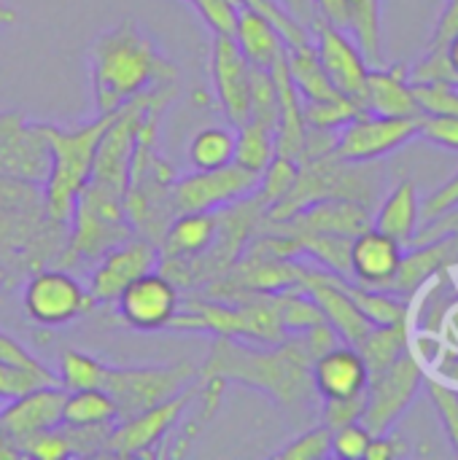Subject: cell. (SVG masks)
I'll use <instances>...</instances> for the list:
<instances>
[{
  "mask_svg": "<svg viewBox=\"0 0 458 460\" xmlns=\"http://www.w3.org/2000/svg\"><path fill=\"white\" fill-rule=\"evenodd\" d=\"M86 67L94 116L116 113L140 94L175 86L181 75V67L135 19L103 30L86 49Z\"/></svg>",
  "mask_w": 458,
  "mask_h": 460,
  "instance_id": "1",
  "label": "cell"
},
{
  "mask_svg": "<svg viewBox=\"0 0 458 460\" xmlns=\"http://www.w3.org/2000/svg\"><path fill=\"white\" fill-rule=\"evenodd\" d=\"M310 367L313 356L302 334H289L283 342L262 348H248L243 340L213 337L211 353L200 367V377L246 385L281 407H302L316 396Z\"/></svg>",
  "mask_w": 458,
  "mask_h": 460,
  "instance_id": "2",
  "label": "cell"
},
{
  "mask_svg": "<svg viewBox=\"0 0 458 460\" xmlns=\"http://www.w3.org/2000/svg\"><path fill=\"white\" fill-rule=\"evenodd\" d=\"M113 116L116 113L94 116L78 127L43 124L46 140H49V172H46L40 191H43L46 218L54 226L67 229L76 199L84 191V186L89 183L94 154H97V146L103 140V132L108 129Z\"/></svg>",
  "mask_w": 458,
  "mask_h": 460,
  "instance_id": "3",
  "label": "cell"
},
{
  "mask_svg": "<svg viewBox=\"0 0 458 460\" xmlns=\"http://www.w3.org/2000/svg\"><path fill=\"white\" fill-rule=\"evenodd\" d=\"M370 164L373 162H346L337 154L300 162L294 189L289 191V197L283 202H278L265 216V221L278 224L319 199H356V202L373 208L378 199L381 172L373 170Z\"/></svg>",
  "mask_w": 458,
  "mask_h": 460,
  "instance_id": "4",
  "label": "cell"
},
{
  "mask_svg": "<svg viewBox=\"0 0 458 460\" xmlns=\"http://www.w3.org/2000/svg\"><path fill=\"white\" fill-rule=\"evenodd\" d=\"M197 377H200V367H194L192 361L148 364V367L105 364L100 388L116 402L119 420H121L184 394L197 383Z\"/></svg>",
  "mask_w": 458,
  "mask_h": 460,
  "instance_id": "5",
  "label": "cell"
},
{
  "mask_svg": "<svg viewBox=\"0 0 458 460\" xmlns=\"http://www.w3.org/2000/svg\"><path fill=\"white\" fill-rule=\"evenodd\" d=\"M22 307L32 323L59 329L89 313L92 302L86 288L65 267H38L22 288Z\"/></svg>",
  "mask_w": 458,
  "mask_h": 460,
  "instance_id": "6",
  "label": "cell"
},
{
  "mask_svg": "<svg viewBox=\"0 0 458 460\" xmlns=\"http://www.w3.org/2000/svg\"><path fill=\"white\" fill-rule=\"evenodd\" d=\"M424 383H427L424 364L418 361L416 353L408 350L386 372H381L378 377L370 380L367 404H364V415H362L364 429L373 437L389 434L397 426V420L413 407Z\"/></svg>",
  "mask_w": 458,
  "mask_h": 460,
  "instance_id": "7",
  "label": "cell"
},
{
  "mask_svg": "<svg viewBox=\"0 0 458 460\" xmlns=\"http://www.w3.org/2000/svg\"><path fill=\"white\" fill-rule=\"evenodd\" d=\"M259 189V175L240 167L224 164L216 170H192L173 183V213H213L238 205Z\"/></svg>",
  "mask_w": 458,
  "mask_h": 460,
  "instance_id": "8",
  "label": "cell"
},
{
  "mask_svg": "<svg viewBox=\"0 0 458 460\" xmlns=\"http://www.w3.org/2000/svg\"><path fill=\"white\" fill-rule=\"evenodd\" d=\"M418 137V116L356 113L337 129L335 154L346 162H378Z\"/></svg>",
  "mask_w": 458,
  "mask_h": 460,
  "instance_id": "9",
  "label": "cell"
},
{
  "mask_svg": "<svg viewBox=\"0 0 458 460\" xmlns=\"http://www.w3.org/2000/svg\"><path fill=\"white\" fill-rule=\"evenodd\" d=\"M159 267V245L143 234H132L124 243L113 245L108 253H103L94 261V270L89 275V302L92 307L116 302V296L140 275Z\"/></svg>",
  "mask_w": 458,
  "mask_h": 460,
  "instance_id": "10",
  "label": "cell"
},
{
  "mask_svg": "<svg viewBox=\"0 0 458 460\" xmlns=\"http://www.w3.org/2000/svg\"><path fill=\"white\" fill-rule=\"evenodd\" d=\"M194 388H197V383L192 388H186L184 394H178V396H173L157 407H148L132 418L116 420L108 439H105L103 456H113V458L148 456L154 450V445H159L181 423V415L189 407Z\"/></svg>",
  "mask_w": 458,
  "mask_h": 460,
  "instance_id": "11",
  "label": "cell"
},
{
  "mask_svg": "<svg viewBox=\"0 0 458 460\" xmlns=\"http://www.w3.org/2000/svg\"><path fill=\"white\" fill-rule=\"evenodd\" d=\"M178 307H181V291L159 270L140 275L116 296L119 318L124 321V326L140 334L167 332Z\"/></svg>",
  "mask_w": 458,
  "mask_h": 460,
  "instance_id": "12",
  "label": "cell"
},
{
  "mask_svg": "<svg viewBox=\"0 0 458 460\" xmlns=\"http://www.w3.org/2000/svg\"><path fill=\"white\" fill-rule=\"evenodd\" d=\"M49 140L43 121H27L22 113H0V178L46 181Z\"/></svg>",
  "mask_w": 458,
  "mask_h": 460,
  "instance_id": "13",
  "label": "cell"
},
{
  "mask_svg": "<svg viewBox=\"0 0 458 460\" xmlns=\"http://www.w3.org/2000/svg\"><path fill=\"white\" fill-rule=\"evenodd\" d=\"M310 35H313L316 54H319L329 81L335 84V89L340 94L351 97L362 111L370 62L362 54L359 43L348 35V30H340V27H335V24H329L324 19H319V24L313 27Z\"/></svg>",
  "mask_w": 458,
  "mask_h": 460,
  "instance_id": "14",
  "label": "cell"
},
{
  "mask_svg": "<svg viewBox=\"0 0 458 460\" xmlns=\"http://www.w3.org/2000/svg\"><path fill=\"white\" fill-rule=\"evenodd\" d=\"M211 78L221 113L238 129L251 119V65L232 35H213Z\"/></svg>",
  "mask_w": 458,
  "mask_h": 460,
  "instance_id": "15",
  "label": "cell"
},
{
  "mask_svg": "<svg viewBox=\"0 0 458 460\" xmlns=\"http://www.w3.org/2000/svg\"><path fill=\"white\" fill-rule=\"evenodd\" d=\"M62 404H65V391L59 385H38L0 404V426L13 442V447L19 450L35 434H43L62 423Z\"/></svg>",
  "mask_w": 458,
  "mask_h": 460,
  "instance_id": "16",
  "label": "cell"
},
{
  "mask_svg": "<svg viewBox=\"0 0 458 460\" xmlns=\"http://www.w3.org/2000/svg\"><path fill=\"white\" fill-rule=\"evenodd\" d=\"M373 226V208L356 199H319L305 205L294 216L275 224L273 232L286 234H343L356 237Z\"/></svg>",
  "mask_w": 458,
  "mask_h": 460,
  "instance_id": "17",
  "label": "cell"
},
{
  "mask_svg": "<svg viewBox=\"0 0 458 460\" xmlns=\"http://www.w3.org/2000/svg\"><path fill=\"white\" fill-rule=\"evenodd\" d=\"M405 245L378 232L375 226L359 232L351 240V280L364 288L389 291L402 261Z\"/></svg>",
  "mask_w": 458,
  "mask_h": 460,
  "instance_id": "18",
  "label": "cell"
},
{
  "mask_svg": "<svg viewBox=\"0 0 458 460\" xmlns=\"http://www.w3.org/2000/svg\"><path fill=\"white\" fill-rule=\"evenodd\" d=\"M310 380L316 396L324 399H348L362 396L370 385V372L364 358L354 345H335L332 350L321 353L310 367Z\"/></svg>",
  "mask_w": 458,
  "mask_h": 460,
  "instance_id": "19",
  "label": "cell"
},
{
  "mask_svg": "<svg viewBox=\"0 0 458 460\" xmlns=\"http://www.w3.org/2000/svg\"><path fill=\"white\" fill-rule=\"evenodd\" d=\"M219 210L213 213H175L159 240V267L162 264H189L205 256L219 237Z\"/></svg>",
  "mask_w": 458,
  "mask_h": 460,
  "instance_id": "20",
  "label": "cell"
},
{
  "mask_svg": "<svg viewBox=\"0 0 458 460\" xmlns=\"http://www.w3.org/2000/svg\"><path fill=\"white\" fill-rule=\"evenodd\" d=\"M454 264H458V234H445L421 245H410L402 253V261L389 291L397 296H410Z\"/></svg>",
  "mask_w": 458,
  "mask_h": 460,
  "instance_id": "21",
  "label": "cell"
},
{
  "mask_svg": "<svg viewBox=\"0 0 458 460\" xmlns=\"http://www.w3.org/2000/svg\"><path fill=\"white\" fill-rule=\"evenodd\" d=\"M362 111L378 116H418V102L413 97V84L402 65L370 67Z\"/></svg>",
  "mask_w": 458,
  "mask_h": 460,
  "instance_id": "22",
  "label": "cell"
},
{
  "mask_svg": "<svg viewBox=\"0 0 458 460\" xmlns=\"http://www.w3.org/2000/svg\"><path fill=\"white\" fill-rule=\"evenodd\" d=\"M232 38H235L238 49L243 51V57L248 59V65L267 67V70L281 57H286V49H289L283 35L273 24V19H267L262 11H256L251 5H240Z\"/></svg>",
  "mask_w": 458,
  "mask_h": 460,
  "instance_id": "23",
  "label": "cell"
},
{
  "mask_svg": "<svg viewBox=\"0 0 458 460\" xmlns=\"http://www.w3.org/2000/svg\"><path fill=\"white\" fill-rule=\"evenodd\" d=\"M373 226L394 237L405 248L413 245V237L421 226V197L413 178H402L389 191V197L381 202L378 213L373 216Z\"/></svg>",
  "mask_w": 458,
  "mask_h": 460,
  "instance_id": "24",
  "label": "cell"
},
{
  "mask_svg": "<svg viewBox=\"0 0 458 460\" xmlns=\"http://www.w3.org/2000/svg\"><path fill=\"white\" fill-rule=\"evenodd\" d=\"M359 356L364 358V367L370 372V380L386 372L397 358H402L410 350V315L400 318L394 323L373 326L367 337L356 345Z\"/></svg>",
  "mask_w": 458,
  "mask_h": 460,
  "instance_id": "25",
  "label": "cell"
},
{
  "mask_svg": "<svg viewBox=\"0 0 458 460\" xmlns=\"http://www.w3.org/2000/svg\"><path fill=\"white\" fill-rule=\"evenodd\" d=\"M286 67H289V75L300 92V97L305 102H319V100H335V97H343L335 84L329 81L319 54H316V46L313 40L308 43H300V46H289L286 49Z\"/></svg>",
  "mask_w": 458,
  "mask_h": 460,
  "instance_id": "26",
  "label": "cell"
},
{
  "mask_svg": "<svg viewBox=\"0 0 458 460\" xmlns=\"http://www.w3.org/2000/svg\"><path fill=\"white\" fill-rule=\"evenodd\" d=\"M119 420L116 402L103 388L65 391L62 423L76 429H105Z\"/></svg>",
  "mask_w": 458,
  "mask_h": 460,
  "instance_id": "27",
  "label": "cell"
},
{
  "mask_svg": "<svg viewBox=\"0 0 458 460\" xmlns=\"http://www.w3.org/2000/svg\"><path fill=\"white\" fill-rule=\"evenodd\" d=\"M235 137L238 129L229 127H205L194 132L186 148L192 170H216L235 162Z\"/></svg>",
  "mask_w": 458,
  "mask_h": 460,
  "instance_id": "28",
  "label": "cell"
},
{
  "mask_svg": "<svg viewBox=\"0 0 458 460\" xmlns=\"http://www.w3.org/2000/svg\"><path fill=\"white\" fill-rule=\"evenodd\" d=\"M286 234V232H283ZM297 240L300 256L313 259V264L332 270L340 278L351 280V240L343 234H292Z\"/></svg>",
  "mask_w": 458,
  "mask_h": 460,
  "instance_id": "29",
  "label": "cell"
},
{
  "mask_svg": "<svg viewBox=\"0 0 458 460\" xmlns=\"http://www.w3.org/2000/svg\"><path fill=\"white\" fill-rule=\"evenodd\" d=\"M343 288L348 291V296L356 302V307L362 310V315L373 323V326H383V323H394L400 318L410 315V302L405 296H397L391 291H378V288H364L354 280H343Z\"/></svg>",
  "mask_w": 458,
  "mask_h": 460,
  "instance_id": "30",
  "label": "cell"
},
{
  "mask_svg": "<svg viewBox=\"0 0 458 460\" xmlns=\"http://www.w3.org/2000/svg\"><path fill=\"white\" fill-rule=\"evenodd\" d=\"M275 154H278V148H275V129H270V127H265V124H259L254 119L246 121L243 127H238L235 164L262 175Z\"/></svg>",
  "mask_w": 458,
  "mask_h": 460,
  "instance_id": "31",
  "label": "cell"
},
{
  "mask_svg": "<svg viewBox=\"0 0 458 460\" xmlns=\"http://www.w3.org/2000/svg\"><path fill=\"white\" fill-rule=\"evenodd\" d=\"M297 172H300V164L283 154H275L273 162L265 167V172L259 175V189L254 191V199L262 205L265 216L289 197V191L294 189V181H297Z\"/></svg>",
  "mask_w": 458,
  "mask_h": 460,
  "instance_id": "32",
  "label": "cell"
},
{
  "mask_svg": "<svg viewBox=\"0 0 458 460\" xmlns=\"http://www.w3.org/2000/svg\"><path fill=\"white\" fill-rule=\"evenodd\" d=\"M105 364L84 350L67 348L57 364V383L62 391H81V388H100L103 385Z\"/></svg>",
  "mask_w": 458,
  "mask_h": 460,
  "instance_id": "33",
  "label": "cell"
},
{
  "mask_svg": "<svg viewBox=\"0 0 458 460\" xmlns=\"http://www.w3.org/2000/svg\"><path fill=\"white\" fill-rule=\"evenodd\" d=\"M278 315H281V326L286 334H302L316 323H324V313L319 310V305L313 302L310 294L300 291V288H286L278 291Z\"/></svg>",
  "mask_w": 458,
  "mask_h": 460,
  "instance_id": "34",
  "label": "cell"
},
{
  "mask_svg": "<svg viewBox=\"0 0 458 460\" xmlns=\"http://www.w3.org/2000/svg\"><path fill=\"white\" fill-rule=\"evenodd\" d=\"M351 32L367 57L378 62L381 57V0H351Z\"/></svg>",
  "mask_w": 458,
  "mask_h": 460,
  "instance_id": "35",
  "label": "cell"
},
{
  "mask_svg": "<svg viewBox=\"0 0 458 460\" xmlns=\"http://www.w3.org/2000/svg\"><path fill=\"white\" fill-rule=\"evenodd\" d=\"M359 111V105L351 97H335V100H319V102H305L302 100V116L305 124L313 129H340L346 127Z\"/></svg>",
  "mask_w": 458,
  "mask_h": 460,
  "instance_id": "36",
  "label": "cell"
},
{
  "mask_svg": "<svg viewBox=\"0 0 458 460\" xmlns=\"http://www.w3.org/2000/svg\"><path fill=\"white\" fill-rule=\"evenodd\" d=\"M332 456V429L329 426H316L292 439L286 447L275 453L278 460H324Z\"/></svg>",
  "mask_w": 458,
  "mask_h": 460,
  "instance_id": "37",
  "label": "cell"
},
{
  "mask_svg": "<svg viewBox=\"0 0 458 460\" xmlns=\"http://www.w3.org/2000/svg\"><path fill=\"white\" fill-rule=\"evenodd\" d=\"M413 97L421 113L458 116V84H448V81L413 84Z\"/></svg>",
  "mask_w": 458,
  "mask_h": 460,
  "instance_id": "38",
  "label": "cell"
},
{
  "mask_svg": "<svg viewBox=\"0 0 458 460\" xmlns=\"http://www.w3.org/2000/svg\"><path fill=\"white\" fill-rule=\"evenodd\" d=\"M424 385L429 391V399H432V404H435V410H437V415L443 420V429H445V434L451 439V447H454L458 458V391L451 388L448 383H443V380H435V377H427Z\"/></svg>",
  "mask_w": 458,
  "mask_h": 460,
  "instance_id": "39",
  "label": "cell"
},
{
  "mask_svg": "<svg viewBox=\"0 0 458 460\" xmlns=\"http://www.w3.org/2000/svg\"><path fill=\"white\" fill-rule=\"evenodd\" d=\"M38 385H59V383H57V377H46V375L30 372L24 367H13V364L0 361V404L22 396Z\"/></svg>",
  "mask_w": 458,
  "mask_h": 460,
  "instance_id": "40",
  "label": "cell"
},
{
  "mask_svg": "<svg viewBox=\"0 0 458 460\" xmlns=\"http://www.w3.org/2000/svg\"><path fill=\"white\" fill-rule=\"evenodd\" d=\"M240 5H251V8L262 11L267 19H273V24H275V27H278V32L283 35L286 46H300V43L313 40L310 30H305L300 22H294V19L281 8V3H278V0H240Z\"/></svg>",
  "mask_w": 458,
  "mask_h": 460,
  "instance_id": "41",
  "label": "cell"
},
{
  "mask_svg": "<svg viewBox=\"0 0 458 460\" xmlns=\"http://www.w3.org/2000/svg\"><path fill=\"white\" fill-rule=\"evenodd\" d=\"M370 439H373V434L364 429L362 420L340 426L332 431V456L343 460H364Z\"/></svg>",
  "mask_w": 458,
  "mask_h": 460,
  "instance_id": "42",
  "label": "cell"
},
{
  "mask_svg": "<svg viewBox=\"0 0 458 460\" xmlns=\"http://www.w3.org/2000/svg\"><path fill=\"white\" fill-rule=\"evenodd\" d=\"M418 137H427L448 151H458V116L418 113Z\"/></svg>",
  "mask_w": 458,
  "mask_h": 460,
  "instance_id": "43",
  "label": "cell"
},
{
  "mask_svg": "<svg viewBox=\"0 0 458 460\" xmlns=\"http://www.w3.org/2000/svg\"><path fill=\"white\" fill-rule=\"evenodd\" d=\"M364 404H367V391L362 396H348V399H324V407H321L324 426H329L335 431L340 426L362 420Z\"/></svg>",
  "mask_w": 458,
  "mask_h": 460,
  "instance_id": "44",
  "label": "cell"
},
{
  "mask_svg": "<svg viewBox=\"0 0 458 460\" xmlns=\"http://www.w3.org/2000/svg\"><path fill=\"white\" fill-rule=\"evenodd\" d=\"M0 361L3 364H13V367H24L30 372H38V375H46V377H57L40 358H35L19 340H13L8 332L0 329Z\"/></svg>",
  "mask_w": 458,
  "mask_h": 460,
  "instance_id": "45",
  "label": "cell"
},
{
  "mask_svg": "<svg viewBox=\"0 0 458 460\" xmlns=\"http://www.w3.org/2000/svg\"><path fill=\"white\" fill-rule=\"evenodd\" d=\"M445 234H458V202L454 208L443 210L440 216H435L432 221L421 224L413 237V245H421V243H429V240H437Z\"/></svg>",
  "mask_w": 458,
  "mask_h": 460,
  "instance_id": "46",
  "label": "cell"
},
{
  "mask_svg": "<svg viewBox=\"0 0 458 460\" xmlns=\"http://www.w3.org/2000/svg\"><path fill=\"white\" fill-rule=\"evenodd\" d=\"M458 32V0H448L440 19H437V27L427 43V49H445V43Z\"/></svg>",
  "mask_w": 458,
  "mask_h": 460,
  "instance_id": "47",
  "label": "cell"
},
{
  "mask_svg": "<svg viewBox=\"0 0 458 460\" xmlns=\"http://www.w3.org/2000/svg\"><path fill=\"white\" fill-rule=\"evenodd\" d=\"M400 456H408V442H402L400 437H389V434H375L370 439L367 456L364 460H394Z\"/></svg>",
  "mask_w": 458,
  "mask_h": 460,
  "instance_id": "48",
  "label": "cell"
},
{
  "mask_svg": "<svg viewBox=\"0 0 458 460\" xmlns=\"http://www.w3.org/2000/svg\"><path fill=\"white\" fill-rule=\"evenodd\" d=\"M319 16L340 30H351V0H316Z\"/></svg>",
  "mask_w": 458,
  "mask_h": 460,
  "instance_id": "49",
  "label": "cell"
},
{
  "mask_svg": "<svg viewBox=\"0 0 458 460\" xmlns=\"http://www.w3.org/2000/svg\"><path fill=\"white\" fill-rule=\"evenodd\" d=\"M281 3V8L294 19V22H300L305 30H310L313 32V27L319 24V8H316V0H278Z\"/></svg>",
  "mask_w": 458,
  "mask_h": 460,
  "instance_id": "50",
  "label": "cell"
},
{
  "mask_svg": "<svg viewBox=\"0 0 458 460\" xmlns=\"http://www.w3.org/2000/svg\"><path fill=\"white\" fill-rule=\"evenodd\" d=\"M440 375H443V383H448L451 388L458 391V353H448L440 364Z\"/></svg>",
  "mask_w": 458,
  "mask_h": 460,
  "instance_id": "51",
  "label": "cell"
},
{
  "mask_svg": "<svg viewBox=\"0 0 458 460\" xmlns=\"http://www.w3.org/2000/svg\"><path fill=\"white\" fill-rule=\"evenodd\" d=\"M445 62H448V67H451V75H454V81L458 84V32L445 43Z\"/></svg>",
  "mask_w": 458,
  "mask_h": 460,
  "instance_id": "52",
  "label": "cell"
},
{
  "mask_svg": "<svg viewBox=\"0 0 458 460\" xmlns=\"http://www.w3.org/2000/svg\"><path fill=\"white\" fill-rule=\"evenodd\" d=\"M13 458H22L19 456V450L13 447V442L8 439V434L3 431V426H0V460H13Z\"/></svg>",
  "mask_w": 458,
  "mask_h": 460,
  "instance_id": "53",
  "label": "cell"
},
{
  "mask_svg": "<svg viewBox=\"0 0 458 460\" xmlns=\"http://www.w3.org/2000/svg\"><path fill=\"white\" fill-rule=\"evenodd\" d=\"M16 22H19V13H16L8 3L0 0V27H11V24H16Z\"/></svg>",
  "mask_w": 458,
  "mask_h": 460,
  "instance_id": "54",
  "label": "cell"
},
{
  "mask_svg": "<svg viewBox=\"0 0 458 460\" xmlns=\"http://www.w3.org/2000/svg\"><path fill=\"white\" fill-rule=\"evenodd\" d=\"M5 283H8V270H5V267H0V288H3Z\"/></svg>",
  "mask_w": 458,
  "mask_h": 460,
  "instance_id": "55",
  "label": "cell"
},
{
  "mask_svg": "<svg viewBox=\"0 0 458 460\" xmlns=\"http://www.w3.org/2000/svg\"><path fill=\"white\" fill-rule=\"evenodd\" d=\"M186 3H189V5H194V0H186Z\"/></svg>",
  "mask_w": 458,
  "mask_h": 460,
  "instance_id": "56",
  "label": "cell"
}]
</instances>
